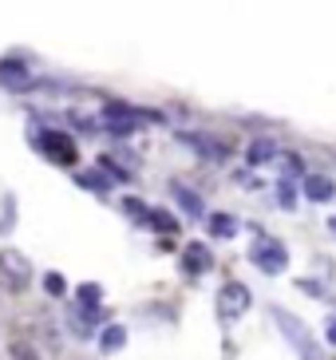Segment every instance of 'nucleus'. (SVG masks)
Segmentation results:
<instances>
[{
    "mask_svg": "<svg viewBox=\"0 0 336 360\" xmlns=\"http://www.w3.org/2000/svg\"><path fill=\"white\" fill-rule=\"evenodd\" d=\"M269 317H273V325L281 328V337L293 345V352H297L301 360H328L325 349L316 345V337L309 333V325H305L301 317H293V313H289V309H281V305L269 309Z\"/></svg>",
    "mask_w": 336,
    "mask_h": 360,
    "instance_id": "1",
    "label": "nucleus"
},
{
    "mask_svg": "<svg viewBox=\"0 0 336 360\" xmlns=\"http://www.w3.org/2000/svg\"><path fill=\"white\" fill-rule=\"evenodd\" d=\"M32 147L40 150L48 162H56V167H75L79 162V143L63 127H36L32 131Z\"/></svg>",
    "mask_w": 336,
    "mask_h": 360,
    "instance_id": "2",
    "label": "nucleus"
},
{
    "mask_svg": "<svg viewBox=\"0 0 336 360\" xmlns=\"http://www.w3.org/2000/svg\"><path fill=\"white\" fill-rule=\"evenodd\" d=\"M250 262L261 269L265 277H277L289 269V245L281 242V238H257V242L250 245Z\"/></svg>",
    "mask_w": 336,
    "mask_h": 360,
    "instance_id": "3",
    "label": "nucleus"
},
{
    "mask_svg": "<svg viewBox=\"0 0 336 360\" xmlns=\"http://www.w3.org/2000/svg\"><path fill=\"white\" fill-rule=\"evenodd\" d=\"M214 305H218L221 325H233V321L245 317V309L253 305V293H250V285H242V281H226V285L218 289V297H214Z\"/></svg>",
    "mask_w": 336,
    "mask_h": 360,
    "instance_id": "4",
    "label": "nucleus"
},
{
    "mask_svg": "<svg viewBox=\"0 0 336 360\" xmlns=\"http://www.w3.org/2000/svg\"><path fill=\"white\" fill-rule=\"evenodd\" d=\"M179 139L206 162H226L230 159V143H221L218 135H206V131H179Z\"/></svg>",
    "mask_w": 336,
    "mask_h": 360,
    "instance_id": "5",
    "label": "nucleus"
},
{
    "mask_svg": "<svg viewBox=\"0 0 336 360\" xmlns=\"http://www.w3.org/2000/svg\"><path fill=\"white\" fill-rule=\"evenodd\" d=\"M0 277L8 281V289H28L32 285V262L20 250H0Z\"/></svg>",
    "mask_w": 336,
    "mask_h": 360,
    "instance_id": "6",
    "label": "nucleus"
},
{
    "mask_svg": "<svg viewBox=\"0 0 336 360\" xmlns=\"http://www.w3.org/2000/svg\"><path fill=\"white\" fill-rule=\"evenodd\" d=\"M179 265L186 277H202L214 269V254H210V242H186L179 254Z\"/></svg>",
    "mask_w": 336,
    "mask_h": 360,
    "instance_id": "7",
    "label": "nucleus"
},
{
    "mask_svg": "<svg viewBox=\"0 0 336 360\" xmlns=\"http://www.w3.org/2000/svg\"><path fill=\"white\" fill-rule=\"evenodd\" d=\"M245 167H269V162L281 159V147H277L273 135H253L250 143H245Z\"/></svg>",
    "mask_w": 336,
    "mask_h": 360,
    "instance_id": "8",
    "label": "nucleus"
},
{
    "mask_svg": "<svg viewBox=\"0 0 336 360\" xmlns=\"http://www.w3.org/2000/svg\"><path fill=\"white\" fill-rule=\"evenodd\" d=\"M0 87H8V91H28L32 87V64L28 60H0Z\"/></svg>",
    "mask_w": 336,
    "mask_h": 360,
    "instance_id": "9",
    "label": "nucleus"
},
{
    "mask_svg": "<svg viewBox=\"0 0 336 360\" xmlns=\"http://www.w3.org/2000/svg\"><path fill=\"white\" fill-rule=\"evenodd\" d=\"M170 198L186 218H206V202L198 198V191H190L186 182H170Z\"/></svg>",
    "mask_w": 336,
    "mask_h": 360,
    "instance_id": "10",
    "label": "nucleus"
},
{
    "mask_svg": "<svg viewBox=\"0 0 336 360\" xmlns=\"http://www.w3.org/2000/svg\"><path fill=\"white\" fill-rule=\"evenodd\" d=\"M301 194H305L309 202H332V198H336V182L328 179V174H316V170H309L305 179H301Z\"/></svg>",
    "mask_w": 336,
    "mask_h": 360,
    "instance_id": "11",
    "label": "nucleus"
},
{
    "mask_svg": "<svg viewBox=\"0 0 336 360\" xmlns=\"http://www.w3.org/2000/svg\"><path fill=\"white\" fill-rule=\"evenodd\" d=\"M206 230H210V238H218V242H233V238L242 233V222H238L233 214L214 210V214H206Z\"/></svg>",
    "mask_w": 336,
    "mask_h": 360,
    "instance_id": "12",
    "label": "nucleus"
},
{
    "mask_svg": "<svg viewBox=\"0 0 336 360\" xmlns=\"http://www.w3.org/2000/svg\"><path fill=\"white\" fill-rule=\"evenodd\" d=\"M147 230H155V233H179V214H170V210H162V206H150L147 210Z\"/></svg>",
    "mask_w": 336,
    "mask_h": 360,
    "instance_id": "13",
    "label": "nucleus"
},
{
    "mask_svg": "<svg viewBox=\"0 0 336 360\" xmlns=\"http://www.w3.org/2000/svg\"><path fill=\"white\" fill-rule=\"evenodd\" d=\"M75 182H79V186H87L91 194H111V191H115V186H111V179H107L99 167H95V170H75Z\"/></svg>",
    "mask_w": 336,
    "mask_h": 360,
    "instance_id": "14",
    "label": "nucleus"
},
{
    "mask_svg": "<svg viewBox=\"0 0 336 360\" xmlns=\"http://www.w3.org/2000/svg\"><path fill=\"white\" fill-rule=\"evenodd\" d=\"M99 349L111 356V352H123L127 349V325H103L99 333Z\"/></svg>",
    "mask_w": 336,
    "mask_h": 360,
    "instance_id": "15",
    "label": "nucleus"
},
{
    "mask_svg": "<svg viewBox=\"0 0 336 360\" xmlns=\"http://www.w3.org/2000/svg\"><path fill=\"white\" fill-rule=\"evenodd\" d=\"M75 301H79V309H103V289L95 285V281H84V285L75 289Z\"/></svg>",
    "mask_w": 336,
    "mask_h": 360,
    "instance_id": "16",
    "label": "nucleus"
},
{
    "mask_svg": "<svg viewBox=\"0 0 336 360\" xmlns=\"http://www.w3.org/2000/svg\"><path fill=\"white\" fill-rule=\"evenodd\" d=\"M277 202H281L285 210H293V206H297V186H293V179H277Z\"/></svg>",
    "mask_w": 336,
    "mask_h": 360,
    "instance_id": "17",
    "label": "nucleus"
},
{
    "mask_svg": "<svg viewBox=\"0 0 336 360\" xmlns=\"http://www.w3.org/2000/svg\"><path fill=\"white\" fill-rule=\"evenodd\" d=\"M44 293H48V297H63V293H67L63 274H56V269H52V274H44Z\"/></svg>",
    "mask_w": 336,
    "mask_h": 360,
    "instance_id": "18",
    "label": "nucleus"
},
{
    "mask_svg": "<svg viewBox=\"0 0 336 360\" xmlns=\"http://www.w3.org/2000/svg\"><path fill=\"white\" fill-rule=\"evenodd\" d=\"M75 123V131H84V135H95V131H99V119L95 115H84V111H72V115H67Z\"/></svg>",
    "mask_w": 336,
    "mask_h": 360,
    "instance_id": "19",
    "label": "nucleus"
},
{
    "mask_svg": "<svg viewBox=\"0 0 336 360\" xmlns=\"http://www.w3.org/2000/svg\"><path fill=\"white\" fill-rule=\"evenodd\" d=\"M147 210H150L147 202H138V198H123V214H131V218H135L138 226L147 222Z\"/></svg>",
    "mask_w": 336,
    "mask_h": 360,
    "instance_id": "20",
    "label": "nucleus"
},
{
    "mask_svg": "<svg viewBox=\"0 0 336 360\" xmlns=\"http://www.w3.org/2000/svg\"><path fill=\"white\" fill-rule=\"evenodd\" d=\"M281 167H285V174H297V179H305V174H309L305 162L297 159V155H281Z\"/></svg>",
    "mask_w": 336,
    "mask_h": 360,
    "instance_id": "21",
    "label": "nucleus"
},
{
    "mask_svg": "<svg viewBox=\"0 0 336 360\" xmlns=\"http://www.w3.org/2000/svg\"><path fill=\"white\" fill-rule=\"evenodd\" d=\"M12 230V198H4V214H0V233Z\"/></svg>",
    "mask_w": 336,
    "mask_h": 360,
    "instance_id": "22",
    "label": "nucleus"
},
{
    "mask_svg": "<svg viewBox=\"0 0 336 360\" xmlns=\"http://www.w3.org/2000/svg\"><path fill=\"white\" fill-rule=\"evenodd\" d=\"M325 340H328V345L336 349V313L328 317V325H325Z\"/></svg>",
    "mask_w": 336,
    "mask_h": 360,
    "instance_id": "23",
    "label": "nucleus"
},
{
    "mask_svg": "<svg viewBox=\"0 0 336 360\" xmlns=\"http://www.w3.org/2000/svg\"><path fill=\"white\" fill-rule=\"evenodd\" d=\"M297 285L305 289V293H313V297H321L325 289H321V281H297Z\"/></svg>",
    "mask_w": 336,
    "mask_h": 360,
    "instance_id": "24",
    "label": "nucleus"
},
{
    "mask_svg": "<svg viewBox=\"0 0 336 360\" xmlns=\"http://www.w3.org/2000/svg\"><path fill=\"white\" fill-rule=\"evenodd\" d=\"M328 230H332V233H336V214H332V218H328Z\"/></svg>",
    "mask_w": 336,
    "mask_h": 360,
    "instance_id": "25",
    "label": "nucleus"
}]
</instances>
